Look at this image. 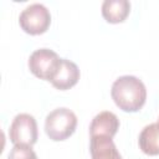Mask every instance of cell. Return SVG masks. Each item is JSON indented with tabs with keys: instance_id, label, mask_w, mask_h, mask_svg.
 Returning a JSON list of instances; mask_svg holds the SVG:
<instances>
[{
	"instance_id": "11",
	"label": "cell",
	"mask_w": 159,
	"mask_h": 159,
	"mask_svg": "<svg viewBox=\"0 0 159 159\" xmlns=\"http://www.w3.org/2000/svg\"><path fill=\"white\" fill-rule=\"evenodd\" d=\"M7 159H37V155L29 145H14Z\"/></svg>"
},
{
	"instance_id": "4",
	"label": "cell",
	"mask_w": 159,
	"mask_h": 159,
	"mask_svg": "<svg viewBox=\"0 0 159 159\" xmlns=\"http://www.w3.org/2000/svg\"><path fill=\"white\" fill-rule=\"evenodd\" d=\"M61 63L58 55L50 48H39L30 55L29 68L40 80L50 81L55 77Z\"/></svg>"
},
{
	"instance_id": "3",
	"label": "cell",
	"mask_w": 159,
	"mask_h": 159,
	"mask_svg": "<svg viewBox=\"0 0 159 159\" xmlns=\"http://www.w3.org/2000/svg\"><path fill=\"white\" fill-rule=\"evenodd\" d=\"M20 27L30 35H41L51 24L50 10L42 4H31L22 10L19 17Z\"/></svg>"
},
{
	"instance_id": "6",
	"label": "cell",
	"mask_w": 159,
	"mask_h": 159,
	"mask_svg": "<svg viewBox=\"0 0 159 159\" xmlns=\"http://www.w3.org/2000/svg\"><path fill=\"white\" fill-rule=\"evenodd\" d=\"M80 80V70L77 65L70 60L61 58L60 67L51 80V83L55 88L60 91H66L72 88Z\"/></svg>"
},
{
	"instance_id": "7",
	"label": "cell",
	"mask_w": 159,
	"mask_h": 159,
	"mask_svg": "<svg viewBox=\"0 0 159 159\" xmlns=\"http://www.w3.org/2000/svg\"><path fill=\"white\" fill-rule=\"evenodd\" d=\"M119 128V119L118 117L109 112L103 111L98 113L91 122L89 125V134L92 135H107L113 138Z\"/></svg>"
},
{
	"instance_id": "1",
	"label": "cell",
	"mask_w": 159,
	"mask_h": 159,
	"mask_svg": "<svg viewBox=\"0 0 159 159\" xmlns=\"http://www.w3.org/2000/svg\"><path fill=\"white\" fill-rule=\"evenodd\" d=\"M112 99L123 112H138L145 103L147 89L144 83L134 76L118 77L111 89Z\"/></svg>"
},
{
	"instance_id": "8",
	"label": "cell",
	"mask_w": 159,
	"mask_h": 159,
	"mask_svg": "<svg viewBox=\"0 0 159 159\" xmlns=\"http://www.w3.org/2000/svg\"><path fill=\"white\" fill-rule=\"evenodd\" d=\"M89 152L92 159H122L113 139L107 135H92Z\"/></svg>"
},
{
	"instance_id": "12",
	"label": "cell",
	"mask_w": 159,
	"mask_h": 159,
	"mask_svg": "<svg viewBox=\"0 0 159 159\" xmlns=\"http://www.w3.org/2000/svg\"><path fill=\"white\" fill-rule=\"evenodd\" d=\"M158 125H159V119H158Z\"/></svg>"
},
{
	"instance_id": "5",
	"label": "cell",
	"mask_w": 159,
	"mask_h": 159,
	"mask_svg": "<svg viewBox=\"0 0 159 159\" xmlns=\"http://www.w3.org/2000/svg\"><path fill=\"white\" fill-rule=\"evenodd\" d=\"M39 137L36 119L27 113L17 114L9 129V138L14 145H29L32 147Z\"/></svg>"
},
{
	"instance_id": "9",
	"label": "cell",
	"mask_w": 159,
	"mask_h": 159,
	"mask_svg": "<svg viewBox=\"0 0 159 159\" xmlns=\"http://www.w3.org/2000/svg\"><path fill=\"white\" fill-rule=\"evenodd\" d=\"M130 11L128 0H104L102 4V16L109 24L123 22Z\"/></svg>"
},
{
	"instance_id": "10",
	"label": "cell",
	"mask_w": 159,
	"mask_h": 159,
	"mask_svg": "<svg viewBox=\"0 0 159 159\" xmlns=\"http://www.w3.org/2000/svg\"><path fill=\"white\" fill-rule=\"evenodd\" d=\"M140 150L147 155H159V125L152 123L145 125L138 139Z\"/></svg>"
},
{
	"instance_id": "2",
	"label": "cell",
	"mask_w": 159,
	"mask_h": 159,
	"mask_svg": "<svg viewBox=\"0 0 159 159\" xmlns=\"http://www.w3.org/2000/svg\"><path fill=\"white\" fill-rule=\"evenodd\" d=\"M77 127V117L68 108H56L50 112L45 119V132L55 142L70 138Z\"/></svg>"
}]
</instances>
